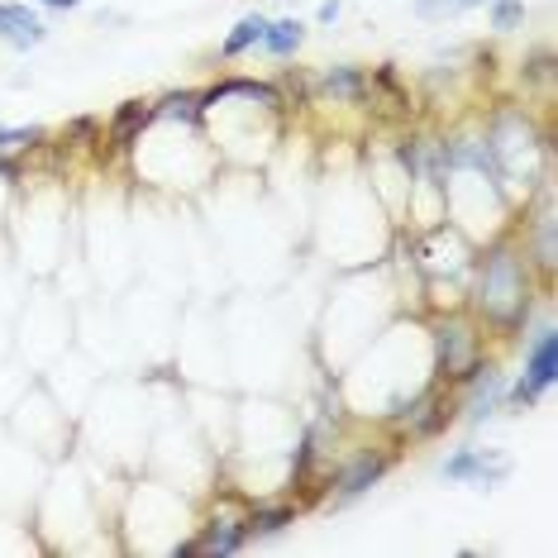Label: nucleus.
<instances>
[{
    "instance_id": "0eeeda50",
    "label": "nucleus",
    "mask_w": 558,
    "mask_h": 558,
    "mask_svg": "<svg viewBox=\"0 0 558 558\" xmlns=\"http://www.w3.org/2000/svg\"><path fill=\"white\" fill-rule=\"evenodd\" d=\"M468 383H473V391H468V405H463L468 421H487V415L506 401V383H501V373H492V367H477V373L468 377Z\"/></svg>"
},
{
    "instance_id": "f257e3e1",
    "label": "nucleus",
    "mask_w": 558,
    "mask_h": 558,
    "mask_svg": "<svg viewBox=\"0 0 558 558\" xmlns=\"http://www.w3.org/2000/svg\"><path fill=\"white\" fill-rule=\"evenodd\" d=\"M530 258L511 244H492L477 263V287H473V306L482 320H492L497 329H515L530 315Z\"/></svg>"
},
{
    "instance_id": "ddd939ff",
    "label": "nucleus",
    "mask_w": 558,
    "mask_h": 558,
    "mask_svg": "<svg viewBox=\"0 0 558 558\" xmlns=\"http://www.w3.org/2000/svg\"><path fill=\"white\" fill-rule=\"evenodd\" d=\"M487 5V0H415V15L421 20H444V15H459V10Z\"/></svg>"
},
{
    "instance_id": "20e7f679",
    "label": "nucleus",
    "mask_w": 558,
    "mask_h": 558,
    "mask_svg": "<svg viewBox=\"0 0 558 558\" xmlns=\"http://www.w3.org/2000/svg\"><path fill=\"white\" fill-rule=\"evenodd\" d=\"M511 473V459L492 449H459L449 463H444V477L449 482H477V487H497Z\"/></svg>"
},
{
    "instance_id": "423d86ee",
    "label": "nucleus",
    "mask_w": 558,
    "mask_h": 558,
    "mask_svg": "<svg viewBox=\"0 0 558 558\" xmlns=\"http://www.w3.org/2000/svg\"><path fill=\"white\" fill-rule=\"evenodd\" d=\"M391 468V453H359L353 463L339 468V477H335V487H339V497H363L367 487H377L383 482V473Z\"/></svg>"
},
{
    "instance_id": "4468645a",
    "label": "nucleus",
    "mask_w": 558,
    "mask_h": 558,
    "mask_svg": "<svg viewBox=\"0 0 558 558\" xmlns=\"http://www.w3.org/2000/svg\"><path fill=\"white\" fill-rule=\"evenodd\" d=\"M520 20H525V0H492V29L511 34Z\"/></svg>"
},
{
    "instance_id": "39448f33",
    "label": "nucleus",
    "mask_w": 558,
    "mask_h": 558,
    "mask_svg": "<svg viewBox=\"0 0 558 558\" xmlns=\"http://www.w3.org/2000/svg\"><path fill=\"white\" fill-rule=\"evenodd\" d=\"M48 39V24L29 5H10L0 0V44L5 48H39Z\"/></svg>"
},
{
    "instance_id": "f3484780",
    "label": "nucleus",
    "mask_w": 558,
    "mask_h": 558,
    "mask_svg": "<svg viewBox=\"0 0 558 558\" xmlns=\"http://www.w3.org/2000/svg\"><path fill=\"white\" fill-rule=\"evenodd\" d=\"M39 5H48V10H77L82 0H39Z\"/></svg>"
},
{
    "instance_id": "1a4fd4ad",
    "label": "nucleus",
    "mask_w": 558,
    "mask_h": 558,
    "mask_svg": "<svg viewBox=\"0 0 558 558\" xmlns=\"http://www.w3.org/2000/svg\"><path fill=\"white\" fill-rule=\"evenodd\" d=\"M148 120H154V106H148V100H130V106H124L120 116L110 120V144H116V148H130Z\"/></svg>"
},
{
    "instance_id": "6e6552de",
    "label": "nucleus",
    "mask_w": 558,
    "mask_h": 558,
    "mask_svg": "<svg viewBox=\"0 0 558 558\" xmlns=\"http://www.w3.org/2000/svg\"><path fill=\"white\" fill-rule=\"evenodd\" d=\"M296 520V506H258L244 515V539H263V535H282Z\"/></svg>"
},
{
    "instance_id": "2eb2a0df",
    "label": "nucleus",
    "mask_w": 558,
    "mask_h": 558,
    "mask_svg": "<svg viewBox=\"0 0 558 558\" xmlns=\"http://www.w3.org/2000/svg\"><path fill=\"white\" fill-rule=\"evenodd\" d=\"M196 106H201L196 96H172L168 106L154 110V116H162V120H196Z\"/></svg>"
},
{
    "instance_id": "7ed1b4c3",
    "label": "nucleus",
    "mask_w": 558,
    "mask_h": 558,
    "mask_svg": "<svg viewBox=\"0 0 558 558\" xmlns=\"http://www.w3.org/2000/svg\"><path fill=\"white\" fill-rule=\"evenodd\" d=\"M435 367L444 383H468L477 373V335L463 320H444L435 329Z\"/></svg>"
},
{
    "instance_id": "9d476101",
    "label": "nucleus",
    "mask_w": 558,
    "mask_h": 558,
    "mask_svg": "<svg viewBox=\"0 0 558 558\" xmlns=\"http://www.w3.org/2000/svg\"><path fill=\"white\" fill-rule=\"evenodd\" d=\"M306 44V24L301 20H268V34H263V48H268L272 58H291L296 48Z\"/></svg>"
},
{
    "instance_id": "f8f14e48",
    "label": "nucleus",
    "mask_w": 558,
    "mask_h": 558,
    "mask_svg": "<svg viewBox=\"0 0 558 558\" xmlns=\"http://www.w3.org/2000/svg\"><path fill=\"white\" fill-rule=\"evenodd\" d=\"M320 86H325V92L335 96V100H359L367 82H363V72H359V68H335V72H325V82H320Z\"/></svg>"
},
{
    "instance_id": "f03ea898",
    "label": "nucleus",
    "mask_w": 558,
    "mask_h": 558,
    "mask_svg": "<svg viewBox=\"0 0 558 558\" xmlns=\"http://www.w3.org/2000/svg\"><path fill=\"white\" fill-rule=\"evenodd\" d=\"M554 377H558V335H554V325H544L535 335V344L525 349V377L511 391V411H530L554 387Z\"/></svg>"
},
{
    "instance_id": "dca6fc26",
    "label": "nucleus",
    "mask_w": 558,
    "mask_h": 558,
    "mask_svg": "<svg viewBox=\"0 0 558 558\" xmlns=\"http://www.w3.org/2000/svg\"><path fill=\"white\" fill-rule=\"evenodd\" d=\"M44 130H0V154H15L24 144H39Z\"/></svg>"
},
{
    "instance_id": "9b49d317",
    "label": "nucleus",
    "mask_w": 558,
    "mask_h": 558,
    "mask_svg": "<svg viewBox=\"0 0 558 558\" xmlns=\"http://www.w3.org/2000/svg\"><path fill=\"white\" fill-rule=\"evenodd\" d=\"M263 34H268V20H263V15H244V20H239L234 29H230V39L220 44V53H225V58L248 53V48H258V44H263Z\"/></svg>"
}]
</instances>
